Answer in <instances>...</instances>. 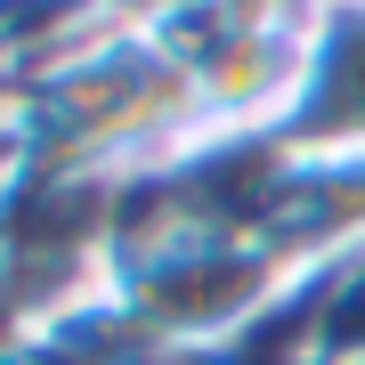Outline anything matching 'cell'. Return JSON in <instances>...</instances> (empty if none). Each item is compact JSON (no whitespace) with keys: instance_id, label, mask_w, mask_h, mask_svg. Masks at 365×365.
I'll use <instances>...</instances> for the list:
<instances>
[{"instance_id":"obj_1","label":"cell","mask_w":365,"mask_h":365,"mask_svg":"<svg viewBox=\"0 0 365 365\" xmlns=\"http://www.w3.org/2000/svg\"><path fill=\"white\" fill-rule=\"evenodd\" d=\"M0 292H9V203H0Z\"/></svg>"}]
</instances>
